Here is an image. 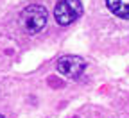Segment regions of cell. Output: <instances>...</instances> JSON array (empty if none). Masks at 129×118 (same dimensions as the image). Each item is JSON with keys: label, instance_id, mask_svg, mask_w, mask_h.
Returning <instances> with one entry per match:
<instances>
[{"label": "cell", "instance_id": "obj_1", "mask_svg": "<svg viewBox=\"0 0 129 118\" xmlns=\"http://www.w3.org/2000/svg\"><path fill=\"white\" fill-rule=\"evenodd\" d=\"M47 18H48V13L41 4H30L20 13V23L25 29V32L30 36L38 34L45 29Z\"/></svg>", "mask_w": 129, "mask_h": 118}, {"label": "cell", "instance_id": "obj_2", "mask_svg": "<svg viewBox=\"0 0 129 118\" xmlns=\"http://www.w3.org/2000/svg\"><path fill=\"white\" fill-rule=\"evenodd\" d=\"M83 14V4L81 0H59L54 7V20L61 27H68Z\"/></svg>", "mask_w": 129, "mask_h": 118}, {"label": "cell", "instance_id": "obj_3", "mask_svg": "<svg viewBox=\"0 0 129 118\" xmlns=\"http://www.w3.org/2000/svg\"><path fill=\"white\" fill-rule=\"evenodd\" d=\"M56 70L68 79H79L86 70V63L79 56H63L56 63Z\"/></svg>", "mask_w": 129, "mask_h": 118}, {"label": "cell", "instance_id": "obj_4", "mask_svg": "<svg viewBox=\"0 0 129 118\" xmlns=\"http://www.w3.org/2000/svg\"><path fill=\"white\" fill-rule=\"evenodd\" d=\"M104 2L111 14L122 20H129V0H104Z\"/></svg>", "mask_w": 129, "mask_h": 118}, {"label": "cell", "instance_id": "obj_5", "mask_svg": "<svg viewBox=\"0 0 129 118\" xmlns=\"http://www.w3.org/2000/svg\"><path fill=\"white\" fill-rule=\"evenodd\" d=\"M48 86H52V88H63V86H64V82L52 75V77H48Z\"/></svg>", "mask_w": 129, "mask_h": 118}, {"label": "cell", "instance_id": "obj_6", "mask_svg": "<svg viewBox=\"0 0 129 118\" xmlns=\"http://www.w3.org/2000/svg\"><path fill=\"white\" fill-rule=\"evenodd\" d=\"M0 118H4V116H2V114H0Z\"/></svg>", "mask_w": 129, "mask_h": 118}]
</instances>
